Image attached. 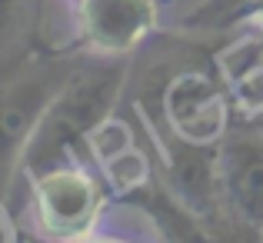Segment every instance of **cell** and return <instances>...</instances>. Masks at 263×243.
I'll return each instance as SVG.
<instances>
[{
    "label": "cell",
    "mask_w": 263,
    "mask_h": 243,
    "mask_svg": "<svg viewBox=\"0 0 263 243\" xmlns=\"http://www.w3.org/2000/svg\"><path fill=\"white\" fill-rule=\"evenodd\" d=\"M123 77H127L123 64L77 70V77L64 87V94L53 100L40 127L33 130L30 143L20 157V166L30 177H37V173L53 170L60 163H73V154H80L90 143V134L103 120H110Z\"/></svg>",
    "instance_id": "1"
},
{
    "label": "cell",
    "mask_w": 263,
    "mask_h": 243,
    "mask_svg": "<svg viewBox=\"0 0 263 243\" xmlns=\"http://www.w3.org/2000/svg\"><path fill=\"white\" fill-rule=\"evenodd\" d=\"M77 77V64L67 57L33 60L24 70H13L4 83V110H0V173L10 186L33 130L47 117L64 87Z\"/></svg>",
    "instance_id": "2"
},
{
    "label": "cell",
    "mask_w": 263,
    "mask_h": 243,
    "mask_svg": "<svg viewBox=\"0 0 263 243\" xmlns=\"http://www.w3.org/2000/svg\"><path fill=\"white\" fill-rule=\"evenodd\" d=\"M160 117L170 134L213 147L230 127L227 90L206 70H180L160 90Z\"/></svg>",
    "instance_id": "3"
},
{
    "label": "cell",
    "mask_w": 263,
    "mask_h": 243,
    "mask_svg": "<svg viewBox=\"0 0 263 243\" xmlns=\"http://www.w3.org/2000/svg\"><path fill=\"white\" fill-rule=\"evenodd\" d=\"M103 207L97 180L80 163H60L33 177V210L50 237H84Z\"/></svg>",
    "instance_id": "4"
},
{
    "label": "cell",
    "mask_w": 263,
    "mask_h": 243,
    "mask_svg": "<svg viewBox=\"0 0 263 243\" xmlns=\"http://www.w3.org/2000/svg\"><path fill=\"white\" fill-rule=\"evenodd\" d=\"M217 180L233 217L263 237V130L247 127L220 143Z\"/></svg>",
    "instance_id": "5"
},
{
    "label": "cell",
    "mask_w": 263,
    "mask_h": 243,
    "mask_svg": "<svg viewBox=\"0 0 263 243\" xmlns=\"http://www.w3.org/2000/svg\"><path fill=\"white\" fill-rule=\"evenodd\" d=\"M157 0H77L80 40L97 53L123 57L157 27Z\"/></svg>",
    "instance_id": "6"
},
{
    "label": "cell",
    "mask_w": 263,
    "mask_h": 243,
    "mask_svg": "<svg viewBox=\"0 0 263 243\" xmlns=\"http://www.w3.org/2000/svg\"><path fill=\"white\" fill-rule=\"evenodd\" d=\"M223 80L233 87L240 103L250 107V114L263 110V33L230 44L217 57Z\"/></svg>",
    "instance_id": "7"
},
{
    "label": "cell",
    "mask_w": 263,
    "mask_h": 243,
    "mask_svg": "<svg viewBox=\"0 0 263 243\" xmlns=\"http://www.w3.org/2000/svg\"><path fill=\"white\" fill-rule=\"evenodd\" d=\"M260 0H203L197 10L186 17V27L193 30H217V27H227L237 20V13L253 10Z\"/></svg>",
    "instance_id": "8"
},
{
    "label": "cell",
    "mask_w": 263,
    "mask_h": 243,
    "mask_svg": "<svg viewBox=\"0 0 263 243\" xmlns=\"http://www.w3.org/2000/svg\"><path fill=\"white\" fill-rule=\"evenodd\" d=\"M20 0H0V30L10 33V24H13V10H17Z\"/></svg>",
    "instance_id": "9"
},
{
    "label": "cell",
    "mask_w": 263,
    "mask_h": 243,
    "mask_svg": "<svg viewBox=\"0 0 263 243\" xmlns=\"http://www.w3.org/2000/svg\"><path fill=\"white\" fill-rule=\"evenodd\" d=\"M247 127L263 130V110H257V114H247Z\"/></svg>",
    "instance_id": "10"
},
{
    "label": "cell",
    "mask_w": 263,
    "mask_h": 243,
    "mask_svg": "<svg viewBox=\"0 0 263 243\" xmlns=\"http://www.w3.org/2000/svg\"><path fill=\"white\" fill-rule=\"evenodd\" d=\"M253 13H263V0H260V4H257V7H253Z\"/></svg>",
    "instance_id": "11"
}]
</instances>
